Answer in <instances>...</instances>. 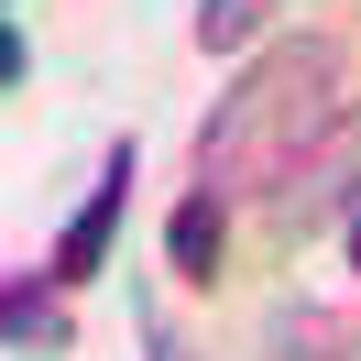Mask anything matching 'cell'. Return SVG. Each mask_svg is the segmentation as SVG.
<instances>
[{"instance_id":"9c48e42d","label":"cell","mask_w":361,"mask_h":361,"mask_svg":"<svg viewBox=\"0 0 361 361\" xmlns=\"http://www.w3.org/2000/svg\"><path fill=\"white\" fill-rule=\"evenodd\" d=\"M142 350H154V361H197V350H186L176 329H164V317H154V329H142Z\"/></svg>"},{"instance_id":"277c9868","label":"cell","mask_w":361,"mask_h":361,"mask_svg":"<svg viewBox=\"0 0 361 361\" xmlns=\"http://www.w3.org/2000/svg\"><path fill=\"white\" fill-rule=\"evenodd\" d=\"M55 274L33 263V274H11V285H0V339H11V361H55L66 350V307H55Z\"/></svg>"},{"instance_id":"52a82bcc","label":"cell","mask_w":361,"mask_h":361,"mask_svg":"<svg viewBox=\"0 0 361 361\" xmlns=\"http://www.w3.org/2000/svg\"><path fill=\"white\" fill-rule=\"evenodd\" d=\"M274 11H285V0H197V44L208 55H252L274 33Z\"/></svg>"},{"instance_id":"8992f818","label":"cell","mask_w":361,"mask_h":361,"mask_svg":"<svg viewBox=\"0 0 361 361\" xmlns=\"http://www.w3.org/2000/svg\"><path fill=\"white\" fill-rule=\"evenodd\" d=\"M219 241H230V197L219 186H186L176 219H164V263H176L186 285H219Z\"/></svg>"},{"instance_id":"7a4b0ae2","label":"cell","mask_w":361,"mask_h":361,"mask_svg":"<svg viewBox=\"0 0 361 361\" xmlns=\"http://www.w3.org/2000/svg\"><path fill=\"white\" fill-rule=\"evenodd\" d=\"M132 186H142V154L110 142L99 176H88V197H77V219L55 230V252H44L55 285H99V274H110V241H121V219H132Z\"/></svg>"},{"instance_id":"3957f363","label":"cell","mask_w":361,"mask_h":361,"mask_svg":"<svg viewBox=\"0 0 361 361\" xmlns=\"http://www.w3.org/2000/svg\"><path fill=\"white\" fill-rule=\"evenodd\" d=\"M274 219H285V230H350L361 219V110L329 121V142L274 186Z\"/></svg>"},{"instance_id":"30bf717a","label":"cell","mask_w":361,"mask_h":361,"mask_svg":"<svg viewBox=\"0 0 361 361\" xmlns=\"http://www.w3.org/2000/svg\"><path fill=\"white\" fill-rule=\"evenodd\" d=\"M350 274H361V219H350Z\"/></svg>"},{"instance_id":"ba28073f","label":"cell","mask_w":361,"mask_h":361,"mask_svg":"<svg viewBox=\"0 0 361 361\" xmlns=\"http://www.w3.org/2000/svg\"><path fill=\"white\" fill-rule=\"evenodd\" d=\"M33 77V44H23V23H0V88H23Z\"/></svg>"},{"instance_id":"5b68a950","label":"cell","mask_w":361,"mask_h":361,"mask_svg":"<svg viewBox=\"0 0 361 361\" xmlns=\"http://www.w3.org/2000/svg\"><path fill=\"white\" fill-rule=\"evenodd\" d=\"M263 361H361V339H350V317H339V307L285 295V307L263 317Z\"/></svg>"},{"instance_id":"6da1fadb","label":"cell","mask_w":361,"mask_h":361,"mask_svg":"<svg viewBox=\"0 0 361 361\" xmlns=\"http://www.w3.org/2000/svg\"><path fill=\"white\" fill-rule=\"evenodd\" d=\"M339 66H350L339 33H274V44H252L241 77L219 88V110L197 121V186H219V197L285 186L339 121Z\"/></svg>"}]
</instances>
